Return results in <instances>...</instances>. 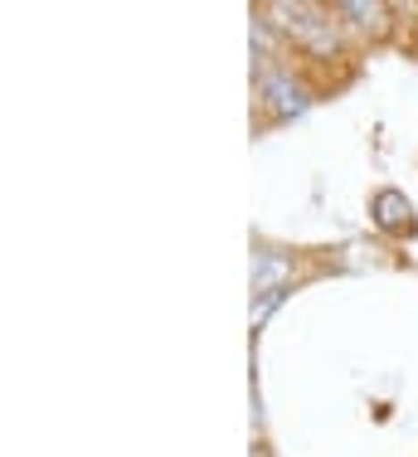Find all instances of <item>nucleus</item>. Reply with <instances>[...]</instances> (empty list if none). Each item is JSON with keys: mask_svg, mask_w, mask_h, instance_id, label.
Here are the masks:
<instances>
[{"mask_svg": "<svg viewBox=\"0 0 418 457\" xmlns=\"http://www.w3.org/2000/svg\"><path fill=\"white\" fill-rule=\"evenodd\" d=\"M370 214H375V224L384 234H414V204L404 190H380L370 200Z\"/></svg>", "mask_w": 418, "mask_h": 457, "instance_id": "obj_1", "label": "nucleus"}, {"mask_svg": "<svg viewBox=\"0 0 418 457\" xmlns=\"http://www.w3.org/2000/svg\"><path fill=\"white\" fill-rule=\"evenodd\" d=\"M263 93L272 97L278 117H297V112L306 107V93L297 88V83H288V73H268V79H263Z\"/></svg>", "mask_w": 418, "mask_h": 457, "instance_id": "obj_2", "label": "nucleus"}, {"mask_svg": "<svg viewBox=\"0 0 418 457\" xmlns=\"http://www.w3.org/2000/svg\"><path fill=\"white\" fill-rule=\"evenodd\" d=\"M288 273H292V263H288V258H263V268L253 273V287H258L263 297H268V292H278V282L288 278Z\"/></svg>", "mask_w": 418, "mask_h": 457, "instance_id": "obj_3", "label": "nucleus"}]
</instances>
